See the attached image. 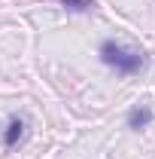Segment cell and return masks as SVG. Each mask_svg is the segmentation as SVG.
Listing matches in <instances>:
<instances>
[{"mask_svg": "<svg viewBox=\"0 0 155 159\" xmlns=\"http://www.w3.org/2000/svg\"><path fill=\"white\" fill-rule=\"evenodd\" d=\"M97 55H100V61L107 67H113L119 77H131V74L146 67V55L140 49H128V46H122L116 40H103L100 49H97Z\"/></svg>", "mask_w": 155, "mask_h": 159, "instance_id": "6da1fadb", "label": "cell"}, {"mask_svg": "<svg viewBox=\"0 0 155 159\" xmlns=\"http://www.w3.org/2000/svg\"><path fill=\"white\" fill-rule=\"evenodd\" d=\"M149 122H152V107H149V104H137V107H131V113H128V129H131V132L149 129Z\"/></svg>", "mask_w": 155, "mask_h": 159, "instance_id": "7a4b0ae2", "label": "cell"}, {"mask_svg": "<svg viewBox=\"0 0 155 159\" xmlns=\"http://www.w3.org/2000/svg\"><path fill=\"white\" fill-rule=\"evenodd\" d=\"M21 138H24V119L12 116L6 122V129H3V147H15Z\"/></svg>", "mask_w": 155, "mask_h": 159, "instance_id": "3957f363", "label": "cell"}, {"mask_svg": "<svg viewBox=\"0 0 155 159\" xmlns=\"http://www.w3.org/2000/svg\"><path fill=\"white\" fill-rule=\"evenodd\" d=\"M61 6L70 9V12H91L97 3H94V0H61Z\"/></svg>", "mask_w": 155, "mask_h": 159, "instance_id": "277c9868", "label": "cell"}]
</instances>
